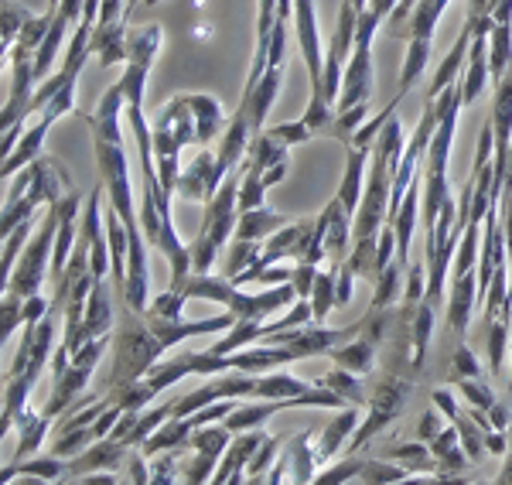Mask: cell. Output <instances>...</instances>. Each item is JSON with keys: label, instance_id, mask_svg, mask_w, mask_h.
Segmentation results:
<instances>
[{"label": "cell", "instance_id": "obj_45", "mask_svg": "<svg viewBox=\"0 0 512 485\" xmlns=\"http://www.w3.org/2000/svg\"><path fill=\"white\" fill-rule=\"evenodd\" d=\"M362 462H366V458L345 455L342 462H335L332 468H325V472H318V479H315V482H321V485L355 482V479H359V472H362Z\"/></svg>", "mask_w": 512, "mask_h": 485}, {"label": "cell", "instance_id": "obj_8", "mask_svg": "<svg viewBox=\"0 0 512 485\" xmlns=\"http://www.w3.org/2000/svg\"><path fill=\"white\" fill-rule=\"evenodd\" d=\"M93 141H96V164H99V175H103L106 195H110V205L120 212L127 229L140 226V212L134 209V192H130V168H127L123 144L99 141V137H93Z\"/></svg>", "mask_w": 512, "mask_h": 485}, {"label": "cell", "instance_id": "obj_11", "mask_svg": "<svg viewBox=\"0 0 512 485\" xmlns=\"http://www.w3.org/2000/svg\"><path fill=\"white\" fill-rule=\"evenodd\" d=\"M130 451L134 448H127L123 441L106 434V438H99L96 445H89L82 455L65 462L62 482H79L82 475H89V472H120L123 475V468L130 462Z\"/></svg>", "mask_w": 512, "mask_h": 485}, {"label": "cell", "instance_id": "obj_34", "mask_svg": "<svg viewBox=\"0 0 512 485\" xmlns=\"http://www.w3.org/2000/svg\"><path fill=\"white\" fill-rule=\"evenodd\" d=\"M164 45V31L161 24H144V28H137L134 35L127 41V62H144V65H154Z\"/></svg>", "mask_w": 512, "mask_h": 485}, {"label": "cell", "instance_id": "obj_20", "mask_svg": "<svg viewBox=\"0 0 512 485\" xmlns=\"http://www.w3.org/2000/svg\"><path fill=\"white\" fill-rule=\"evenodd\" d=\"M434 451V458H437V468H441V475H444V482H465V468L472 465V458H468V451L465 445H461V438H458V427H444L441 434H437L434 441H427Z\"/></svg>", "mask_w": 512, "mask_h": 485}, {"label": "cell", "instance_id": "obj_44", "mask_svg": "<svg viewBox=\"0 0 512 485\" xmlns=\"http://www.w3.org/2000/svg\"><path fill=\"white\" fill-rule=\"evenodd\" d=\"M277 451H280V438H267L260 445V451L250 458V465H246V482H267V472L270 465L277 462Z\"/></svg>", "mask_w": 512, "mask_h": 485}, {"label": "cell", "instance_id": "obj_35", "mask_svg": "<svg viewBox=\"0 0 512 485\" xmlns=\"http://www.w3.org/2000/svg\"><path fill=\"white\" fill-rule=\"evenodd\" d=\"M99 441V431H96V424H89V427H72V431H59V438L52 441V455H59V458H76V455H82L89 445H96Z\"/></svg>", "mask_w": 512, "mask_h": 485}, {"label": "cell", "instance_id": "obj_52", "mask_svg": "<svg viewBox=\"0 0 512 485\" xmlns=\"http://www.w3.org/2000/svg\"><path fill=\"white\" fill-rule=\"evenodd\" d=\"M123 0H99V21H96V28H106V24H117L123 21Z\"/></svg>", "mask_w": 512, "mask_h": 485}, {"label": "cell", "instance_id": "obj_31", "mask_svg": "<svg viewBox=\"0 0 512 485\" xmlns=\"http://www.w3.org/2000/svg\"><path fill=\"white\" fill-rule=\"evenodd\" d=\"M48 424H52V417L45 414H35V410H24L18 417V451H14V462H21V458H31L35 451H41V441L48 438Z\"/></svg>", "mask_w": 512, "mask_h": 485}, {"label": "cell", "instance_id": "obj_19", "mask_svg": "<svg viewBox=\"0 0 512 485\" xmlns=\"http://www.w3.org/2000/svg\"><path fill=\"white\" fill-rule=\"evenodd\" d=\"M113 332V304H110V287L99 277L89 291L86 301V315H82V328H79V349L86 342L99 339V335H110Z\"/></svg>", "mask_w": 512, "mask_h": 485}, {"label": "cell", "instance_id": "obj_28", "mask_svg": "<svg viewBox=\"0 0 512 485\" xmlns=\"http://www.w3.org/2000/svg\"><path fill=\"white\" fill-rule=\"evenodd\" d=\"M280 410H287V400H256V404L233 407L226 417H222V424H226L233 434H239V431H250V427H263L270 417L280 414Z\"/></svg>", "mask_w": 512, "mask_h": 485}, {"label": "cell", "instance_id": "obj_56", "mask_svg": "<svg viewBox=\"0 0 512 485\" xmlns=\"http://www.w3.org/2000/svg\"><path fill=\"white\" fill-rule=\"evenodd\" d=\"M495 482L512 485V451H506V462H502V472L495 475Z\"/></svg>", "mask_w": 512, "mask_h": 485}, {"label": "cell", "instance_id": "obj_23", "mask_svg": "<svg viewBox=\"0 0 512 485\" xmlns=\"http://www.w3.org/2000/svg\"><path fill=\"white\" fill-rule=\"evenodd\" d=\"M48 130H52V123L38 117L35 127H31L28 134L21 137L18 147H14V151L4 158V164H0V178H4V182H11L14 171H24V168H28V164H35V161L41 158V147H45Z\"/></svg>", "mask_w": 512, "mask_h": 485}, {"label": "cell", "instance_id": "obj_49", "mask_svg": "<svg viewBox=\"0 0 512 485\" xmlns=\"http://www.w3.org/2000/svg\"><path fill=\"white\" fill-rule=\"evenodd\" d=\"M424 263H410L407 267V287H403V301H424L427 281H424Z\"/></svg>", "mask_w": 512, "mask_h": 485}, {"label": "cell", "instance_id": "obj_51", "mask_svg": "<svg viewBox=\"0 0 512 485\" xmlns=\"http://www.w3.org/2000/svg\"><path fill=\"white\" fill-rule=\"evenodd\" d=\"M444 431V414L441 410H427L424 417H420V424H417V438H424V441H434L437 434Z\"/></svg>", "mask_w": 512, "mask_h": 485}, {"label": "cell", "instance_id": "obj_37", "mask_svg": "<svg viewBox=\"0 0 512 485\" xmlns=\"http://www.w3.org/2000/svg\"><path fill=\"white\" fill-rule=\"evenodd\" d=\"M171 410H175V400H171V404H161V407H151V414H144V410H140L134 431H130L127 438H123V445H127V448H140L147 438H151L154 431H158V427H161L164 421H168Z\"/></svg>", "mask_w": 512, "mask_h": 485}, {"label": "cell", "instance_id": "obj_22", "mask_svg": "<svg viewBox=\"0 0 512 485\" xmlns=\"http://www.w3.org/2000/svg\"><path fill=\"white\" fill-rule=\"evenodd\" d=\"M31 168H35V182H31V192H28V195H31V199H35L38 205H41V202H45V205H55V202H62L69 192H76L69 178H65V171H62L55 161L38 158L35 164H31Z\"/></svg>", "mask_w": 512, "mask_h": 485}, {"label": "cell", "instance_id": "obj_36", "mask_svg": "<svg viewBox=\"0 0 512 485\" xmlns=\"http://www.w3.org/2000/svg\"><path fill=\"white\" fill-rule=\"evenodd\" d=\"M427 59H431V41L410 38L407 41V62H403V76H400V89H396V93H403V96L410 93V86H414V82L424 76Z\"/></svg>", "mask_w": 512, "mask_h": 485}, {"label": "cell", "instance_id": "obj_14", "mask_svg": "<svg viewBox=\"0 0 512 485\" xmlns=\"http://www.w3.org/2000/svg\"><path fill=\"white\" fill-rule=\"evenodd\" d=\"M270 434H263L260 427H250V431H239L233 441H229V448H226V455H222V462L216 468V475H212V482L216 485H239V482H246V472L243 468L250 465V458L260 451V445L267 441Z\"/></svg>", "mask_w": 512, "mask_h": 485}, {"label": "cell", "instance_id": "obj_6", "mask_svg": "<svg viewBox=\"0 0 512 485\" xmlns=\"http://www.w3.org/2000/svg\"><path fill=\"white\" fill-rule=\"evenodd\" d=\"M59 223H62V209L59 205H48V216L41 229L35 233V240L28 243V250L21 253L18 267L11 270V277L4 281V294L28 301L31 294L41 291L45 274H52V257H55V240H59Z\"/></svg>", "mask_w": 512, "mask_h": 485}, {"label": "cell", "instance_id": "obj_4", "mask_svg": "<svg viewBox=\"0 0 512 485\" xmlns=\"http://www.w3.org/2000/svg\"><path fill=\"white\" fill-rule=\"evenodd\" d=\"M181 294H185L188 301L202 298V301H212V304H226L236 318H256V322L297 301L294 281L277 284V287L260 291V294H246L243 287H236L229 277H212V274H192L185 281V287H181Z\"/></svg>", "mask_w": 512, "mask_h": 485}, {"label": "cell", "instance_id": "obj_5", "mask_svg": "<svg viewBox=\"0 0 512 485\" xmlns=\"http://www.w3.org/2000/svg\"><path fill=\"white\" fill-rule=\"evenodd\" d=\"M239 185H243V164L233 168L226 175V182L216 192V199L205 202V219L202 229H198L195 243L188 246L192 250V270L195 274H209L216 267L219 250H226L229 236L239 223Z\"/></svg>", "mask_w": 512, "mask_h": 485}, {"label": "cell", "instance_id": "obj_1", "mask_svg": "<svg viewBox=\"0 0 512 485\" xmlns=\"http://www.w3.org/2000/svg\"><path fill=\"white\" fill-rule=\"evenodd\" d=\"M236 325V315H216L205 322H185V318H158L151 311H123V322L113 332V366L106 376V390L120 383H134L147 373L168 349L195 339V335L226 332Z\"/></svg>", "mask_w": 512, "mask_h": 485}, {"label": "cell", "instance_id": "obj_21", "mask_svg": "<svg viewBox=\"0 0 512 485\" xmlns=\"http://www.w3.org/2000/svg\"><path fill=\"white\" fill-rule=\"evenodd\" d=\"M478 304V270L472 274L451 277V298H448V325L458 335L468 332V322H472V308Z\"/></svg>", "mask_w": 512, "mask_h": 485}, {"label": "cell", "instance_id": "obj_59", "mask_svg": "<svg viewBox=\"0 0 512 485\" xmlns=\"http://www.w3.org/2000/svg\"><path fill=\"white\" fill-rule=\"evenodd\" d=\"M144 4H161V0H144Z\"/></svg>", "mask_w": 512, "mask_h": 485}, {"label": "cell", "instance_id": "obj_53", "mask_svg": "<svg viewBox=\"0 0 512 485\" xmlns=\"http://www.w3.org/2000/svg\"><path fill=\"white\" fill-rule=\"evenodd\" d=\"M489 421L495 431H509V424H512V407L509 404H502V400H495V407L489 410Z\"/></svg>", "mask_w": 512, "mask_h": 485}, {"label": "cell", "instance_id": "obj_55", "mask_svg": "<svg viewBox=\"0 0 512 485\" xmlns=\"http://www.w3.org/2000/svg\"><path fill=\"white\" fill-rule=\"evenodd\" d=\"M489 14L495 24H512V0H489Z\"/></svg>", "mask_w": 512, "mask_h": 485}, {"label": "cell", "instance_id": "obj_17", "mask_svg": "<svg viewBox=\"0 0 512 485\" xmlns=\"http://www.w3.org/2000/svg\"><path fill=\"white\" fill-rule=\"evenodd\" d=\"M492 82L489 72V35H472V48H468V62L461 72V100L465 106H475L482 100L485 86Z\"/></svg>", "mask_w": 512, "mask_h": 485}, {"label": "cell", "instance_id": "obj_24", "mask_svg": "<svg viewBox=\"0 0 512 485\" xmlns=\"http://www.w3.org/2000/svg\"><path fill=\"white\" fill-rule=\"evenodd\" d=\"M349 151V161H345V178L338 185V202L345 205V212H359V202H362V192H366V161H369V151L366 147H345Z\"/></svg>", "mask_w": 512, "mask_h": 485}, {"label": "cell", "instance_id": "obj_15", "mask_svg": "<svg viewBox=\"0 0 512 485\" xmlns=\"http://www.w3.org/2000/svg\"><path fill=\"white\" fill-rule=\"evenodd\" d=\"M219 188H222V178H219L216 154L198 151V158L188 164L185 175H178L175 192L181 195V199H192V202H212Z\"/></svg>", "mask_w": 512, "mask_h": 485}, {"label": "cell", "instance_id": "obj_40", "mask_svg": "<svg viewBox=\"0 0 512 485\" xmlns=\"http://www.w3.org/2000/svg\"><path fill=\"white\" fill-rule=\"evenodd\" d=\"M263 243L267 240H233V250H229V260H226V277L229 281H236L243 270H250L256 260H260L263 253Z\"/></svg>", "mask_w": 512, "mask_h": 485}, {"label": "cell", "instance_id": "obj_18", "mask_svg": "<svg viewBox=\"0 0 512 485\" xmlns=\"http://www.w3.org/2000/svg\"><path fill=\"white\" fill-rule=\"evenodd\" d=\"M280 79H284V65H270V69L263 72V79L256 82L253 93H246L243 100H239V113H246L253 134L263 130V120H267L270 106H274L277 93H280Z\"/></svg>", "mask_w": 512, "mask_h": 485}, {"label": "cell", "instance_id": "obj_29", "mask_svg": "<svg viewBox=\"0 0 512 485\" xmlns=\"http://www.w3.org/2000/svg\"><path fill=\"white\" fill-rule=\"evenodd\" d=\"M287 219L277 216L274 209L260 205V209H250V212H239V223H236V236L239 240H270L277 229H284Z\"/></svg>", "mask_w": 512, "mask_h": 485}, {"label": "cell", "instance_id": "obj_38", "mask_svg": "<svg viewBox=\"0 0 512 485\" xmlns=\"http://www.w3.org/2000/svg\"><path fill=\"white\" fill-rule=\"evenodd\" d=\"M451 424L458 427V438H461V445H465L468 458L478 462V458L489 451V448H485V431L478 427V421H475L472 414H468V410H458V414L451 417Z\"/></svg>", "mask_w": 512, "mask_h": 485}, {"label": "cell", "instance_id": "obj_3", "mask_svg": "<svg viewBox=\"0 0 512 485\" xmlns=\"http://www.w3.org/2000/svg\"><path fill=\"white\" fill-rule=\"evenodd\" d=\"M222 103L209 93H185L164 103L154 117V161H158L161 185L175 195L178 188V154L188 144H209L226 134Z\"/></svg>", "mask_w": 512, "mask_h": 485}, {"label": "cell", "instance_id": "obj_2", "mask_svg": "<svg viewBox=\"0 0 512 485\" xmlns=\"http://www.w3.org/2000/svg\"><path fill=\"white\" fill-rule=\"evenodd\" d=\"M130 127L137 137L140 171H144V202H140V229L151 240L154 250H161L171 263V291H181L192 270V250L178 240V229L171 223V192L161 185L158 161H154V127H147L144 106H127Z\"/></svg>", "mask_w": 512, "mask_h": 485}, {"label": "cell", "instance_id": "obj_12", "mask_svg": "<svg viewBox=\"0 0 512 485\" xmlns=\"http://www.w3.org/2000/svg\"><path fill=\"white\" fill-rule=\"evenodd\" d=\"M311 431H301L294 438H287V445L277 451V462L270 465L267 472V482L270 485H280L284 479L291 482H315L318 479V462H315V448H311Z\"/></svg>", "mask_w": 512, "mask_h": 485}, {"label": "cell", "instance_id": "obj_58", "mask_svg": "<svg viewBox=\"0 0 512 485\" xmlns=\"http://www.w3.org/2000/svg\"><path fill=\"white\" fill-rule=\"evenodd\" d=\"M506 441H509V451H512V424H509V431H506Z\"/></svg>", "mask_w": 512, "mask_h": 485}, {"label": "cell", "instance_id": "obj_27", "mask_svg": "<svg viewBox=\"0 0 512 485\" xmlns=\"http://www.w3.org/2000/svg\"><path fill=\"white\" fill-rule=\"evenodd\" d=\"M127 24L130 21H117V24H106V28L93 31V52L99 55V65L110 69V65H120L127 59Z\"/></svg>", "mask_w": 512, "mask_h": 485}, {"label": "cell", "instance_id": "obj_33", "mask_svg": "<svg viewBox=\"0 0 512 485\" xmlns=\"http://www.w3.org/2000/svg\"><path fill=\"white\" fill-rule=\"evenodd\" d=\"M304 390H311L304 380L297 376H287V373H260L256 380V397L253 400H291V397H301Z\"/></svg>", "mask_w": 512, "mask_h": 485}, {"label": "cell", "instance_id": "obj_25", "mask_svg": "<svg viewBox=\"0 0 512 485\" xmlns=\"http://www.w3.org/2000/svg\"><path fill=\"white\" fill-rule=\"evenodd\" d=\"M468 48H472V28H461L458 41H454V48L448 52V59L441 62V69L434 72V82L431 89H427V100H437V96L444 93V89L451 86V82L461 79V72H465V62H468Z\"/></svg>", "mask_w": 512, "mask_h": 485}, {"label": "cell", "instance_id": "obj_42", "mask_svg": "<svg viewBox=\"0 0 512 485\" xmlns=\"http://www.w3.org/2000/svg\"><path fill=\"white\" fill-rule=\"evenodd\" d=\"M31 21V14L24 11L21 4H11V0H4V7H0V28H4V35H0V41H4V55H11V45L21 38L24 24Z\"/></svg>", "mask_w": 512, "mask_h": 485}, {"label": "cell", "instance_id": "obj_54", "mask_svg": "<svg viewBox=\"0 0 512 485\" xmlns=\"http://www.w3.org/2000/svg\"><path fill=\"white\" fill-rule=\"evenodd\" d=\"M431 404H434L437 410H441V414L448 417V421H451V417H454V414H458V410H461L458 404H454V397H451L448 390H434V393H431Z\"/></svg>", "mask_w": 512, "mask_h": 485}, {"label": "cell", "instance_id": "obj_48", "mask_svg": "<svg viewBox=\"0 0 512 485\" xmlns=\"http://www.w3.org/2000/svg\"><path fill=\"white\" fill-rule=\"evenodd\" d=\"M270 134L277 137V141H284L287 147L291 144H304V141H311V127L304 120H291V123H280V127H270Z\"/></svg>", "mask_w": 512, "mask_h": 485}, {"label": "cell", "instance_id": "obj_10", "mask_svg": "<svg viewBox=\"0 0 512 485\" xmlns=\"http://www.w3.org/2000/svg\"><path fill=\"white\" fill-rule=\"evenodd\" d=\"M355 31H359V7H355L352 0H342L338 28L332 35V45H328V52H325V100H328V106H335L338 96H342V76H345V65L352 59Z\"/></svg>", "mask_w": 512, "mask_h": 485}, {"label": "cell", "instance_id": "obj_46", "mask_svg": "<svg viewBox=\"0 0 512 485\" xmlns=\"http://www.w3.org/2000/svg\"><path fill=\"white\" fill-rule=\"evenodd\" d=\"M475 376H482V363H478L475 352L461 342L451 356V380L458 383V380H475Z\"/></svg>", "mask_w": 512, "mask_h": 485}, {"label": "cell", "instance_id": "obj_16", "mask_svg": "<svg viewBox=\"0 0 512 485\" xmlns=\"http://www.w3.org/2000/svg\"><path fill=\"white\" fill-rule=\"evenodd\" d=\"M362 424V407H342V414H335L332 421L321 427L318 445H315V462L318 468H325L332 458L342 451V445H349L355 427Z\"/></svg>", "mask_w": 512, "mask_h": 485}, {"label": "cell", "instance_id": "obj_50", "mask_svg": "<svg viewBox=\"0 0 512 485\" xmlns=\"http://www.w3.org/2000/svg\"><path fill=\"white\" fill-rule=\"evenodd\" d=\"M318 263H294V287H297V298H311L318 281Z\"/></svg>", "mask_w": 512, "mask_h": 485}, {"label": "cell", "instance_id": "obj_43", "mask_svg": "<svg viewBox=\"0 0 512 485\" xmlns=\"http://www.w3.org/2000/svg\"><path fill=\"white\" fill-rule=\"evenodd\" d=\"M509 332H512L509 322L485 325V335H489V366H492L495 380H502V369H506V339H509Z\"/></svg>", "mask_w": 512, "mask_h": 485}, {"label": "cell", "instance_id": "obj_30", "mask_svg": "<svg viewBox=\"0 0 512 485\" xmlns=\"http://www.w3.org/2000/svg\"><path fill=\"white\" fill-rule=\"evenodd\" d=\"M321 383L328 386V390H335L338 397H342L345 407H362L369 410V390H366V380H362L359 373H349V369L335 366L332 373L321 376Z\"/></svg>", "mask_w": 512, "mask_h": 485}, {"label": "cell", "instance_id": "obj_26", "mask_svg": "<svg viewBox=\"0 0 512 485\" xmlns=\"http://www.w3.org/2000/svg\"><path fill=\"white\" fill-rule=\"evenodd\" d=\"M65 475V458L59 455H38V458H21V462L7 465L4 472H0V479L4 482H14V479H41V482H62Z\"/></svg>", "mask_w": 512, "mask_h": 485}, {"label": "cell", "instance_id": "obj_13", "mask_svg": "<svg viewBox=\"0 0 512 485\" xmlns=\"http://www.w3.org/2000/svg\"><path fill=\"white\" fill-rule=\"evenodd\" d=\"M79 236H86L89 243V267H93V274L106 277V270H113V263H110V236H103V192L99 188L86 195Z\"/></svg>", "mask_w": 512, "mask_h": 485}, {"label": "cell", "instance_id": "obj_47", "mask_svg": "<svg viewBox=\"0 0 512 485\" xmlns=\"http://www.w3.org/2000/svg\"><path fill=\"white\" fill-rule=\"evenodd\" d=\"M461 393H465V400L478 410H492L495 407V393L492 386L482 380V376H475V380H458Z\"/></svg>", "mask_w": 512, "mask_h": 485}, {"label": "cell", "instance_id": "obj_32", "mask_svg": "<svg viewBox=\"0 0 512 485\" xmlns=\"http://www.w3.org/2000/svg\"><path fill=\"white\" fill-rule=\"evenodd\" d=\"M386 458L396 465H403V468H410L414 475L420 472H427V475H441V468H437V458H434V451L431 445H427L424 438L420 441H407V445H396L386 451Z\"/></svg>", "mask_w": 512, "mask_h": 485}, {"label": "cell", "instance_id": "obj_57", "mask_svg": "<svg viewBox=\"0 0 512 485\" xmlns=\"http://www.w3.org/2000/svg\"><path fill=\"white\" fill-rule=\"evenodd\" d=\"M506 390H509V397H512V366H509V383H506Z\"/></svg>", "mask_w": 512, "mask_h": 485}, {"label": "cell", "instance_id": "obj_41", "mask_svg": "<svg viewBox=\"0 0 512 485\" xmlns=\"http://www.w3.org/2000/svg\"><path fill=\"white\" fill-rule=\"evenodd\" d=\"M403 274H407V267H403L400 260H393L390 267L376 277V294H373V304H369V308H376V311L390 308V304L396 301V291H400V277Z\"/></svg>", "mask_w": 512, "mask_h": 485}, {"label": "cell", "instance_id": "obj_7", "mask_svg": "<svg viewBox=\"0 0 512 485\" xmlns=\"http://www.w3.org/2000/svg\"><path fill=\"white\" fill-rule=\"evenodd\" d=\"M383 24V18L369 7V11L359 14V31H355V48H352V59L345 65V76H342V96L335 103V113H349L359 103L373 100V38L376 28Z\"/></svg>", "mask_w": 512, "mask_h": 485}, {"label": "cell", "instance_id": "obj_9", "mask_svg": "<svg viewBox=\"0 0 512 485\" xmlns=\"http://www.w3.org/2000/svg\"><path fill=\"white\" fill-rule=\"evenodd\" d=\"M236 434L229 431L226 424L212 427V424H202L192 431V441H188L185 451H192V455H181V482H212V475H216V468L222 462V455H226L229 441H233Z\"/></svg>", "mask_w": 512, "mask_h": 485}, {"label": "cell", "instance_id": "obj_39", "mask_svg": "<svg viewBox=\"0 0 512 485\" xmlns=\"http://www.w3.org/2000/svg\"><path fill=\"white\" fill-rule=\"evenodd\" d=\"M147 76H151V65H144V62H127L123 76L117 79V82H120V89H123V100H127V106H144Z\"/></svg>", "mask_w": 512, "mask_h": 485}]
</instances>
